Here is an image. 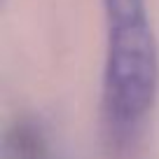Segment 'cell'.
<instances>
[{
    "mask_svg": "<svg viewBox=\"0 0 159 159\" xmlns=\"http://www.w3.org/2000/svg\"><path fill=\"white\" fill-rule=\"evenodd\" d=\"M108 21L115 19H134V16H148L145 0H103Z\"/></svg>",
    "mask_w": 159,
    "mask_h": 159,
    "instance_id": "cell-3",
    "label": "cell"
},
{
    "mask_svg": "<svg viewBox=\"0 0 159 159\" xmlns=\"http://www.w3.org/2000/svg\"><path fill=\"white\" fill-rule=\"evenodd\" d=\"M12 159H56L47 134L35 122H21L10 136Z\"/></svg>",
    "mask_w": 159,
    "mask_h": 159,
    "instance_id": "cell-2",
    "label": "cell"
},
{
    "mask_svg": "<svg viewBox=\"0 0 159 159\" xmlns=\"http://www.w3.org/2000/svg\"><path fill=\"white\" fill-rule=\"evenodd\" d=\"M108 24L103 112L110 136L126 138L152 110L159 87V54L148 16Z\"/></svg>",
    "mask_w": 159,
    "mask_h": 159,
    "instance_id": "cell-1",
    "label": "cell"
}]
</instances>
